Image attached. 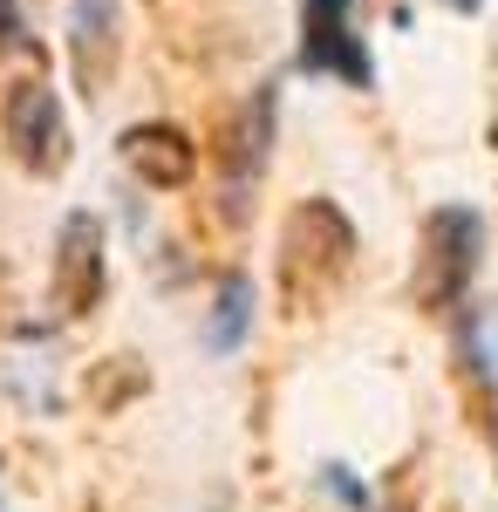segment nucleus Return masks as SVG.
Masks as SVG:
<instances>
[{
  "label": "nucleus",
  "instance_id": "obj_11",
  "mask_svg": "<svg viewBox=\"0 0 498 512\" xmlns=\"http://www.w3.org/2000/svg\"><path fill=\"white\" fill-rule=\"evenodd\" d=\"M458 362L471 369V376H485V390H498V308H485V301H464Z\"/></svg>",
  "mask_w": 498,
  "mask_h": 512
},
{
  "label": "nucleus",
  "instance_id": "obj_6",
  "mask_svg": "<svg viewBox=\"0 0 498 512\" xmlns=\"http://www.w3.org/2000/svg\"><path fill=\"white\" fill-rule=\"evenodd\" d=\"M301 69L307 76H342L348 89H369V48L348 21V0H307L301 7Z\"/></svg>",
  "mask_w": 498,
  "mask_h": 512
},
{
  "label": "nucleus",
  "instance_id": "obj_13",
  "mask_svg": "<svg viewBox=\"0 0 498 512\" xmlns=\"http://www.w3.org/2000/svg\"><path fill=\"white\" fill-rule=\"evenodd\" d=\"M328 485H335V499H342V506H362V485L348 478V465H328Z\"/></svg>",
  "mask_w": 498,
  "mask_h": 512
},
{
  "label": "nucleus",
  "instance_id": "obj_15",
  "mask_svg": "<svg viewBox=\"0 0 498 512\" xmlns=\"http://www.w3.org/2000/svg\"><path fill=\"white\" fill-rule=\"evenodd\" d=\"M376 512H410V506H403V499H396V506H376Z\"/></svg>",
  "mask_w": 498,
  "mask_h": 512
},
{
  "label": "nucleus",
  "instance_id": "obj_1",
  "mask_svg": "<svg viewBox=\"0 0 498 512\" xmlns=\"http://www.w3.org/2000/svg\"><path fill=\"white\" fill-rule=\"evenodd\" d=\"M355 267V226L335 198H301L287 219H280V260H273V287H280V308L301 321L314 315L342 274Z\"/></svg>",
  "mask_w": 498,
  "mask_h": 512
},
{
  "label": "nucleus",
  "instance_id": "obj_7",
  "mask_svg": "<svg viewBox=\"0 0 498 512\" xmlns=\"http://www.w3.org/2000/svg\"><path fill=\"white\" fill-rule=\"evenodd\" d=\"M116 158L130 164V178L151 185V192H185L198 178V144L178 123H130L116 137Z\"/></svg>",
  "mask_w": 498,
  "mask_h": 512
},
{
  "label": "nucleus",
  "instance_id": "obj_4",
  "mask_svg": "<svg viewBox=\"0 0 498 512\" xmlns=\"http://www.w3.org/2000/svg\"><path fill=\"white\" fill-rule=\"evenodd\" d=\"M55 308L69 321L96 315L103 308V294H110V233H103V219L96 212H62V226H55Z\"/></svg>",
  "mask_w": 498,
  "mask_h": 512
},
{
  "label": "nucleus",
  "instance_id": "obj_8",
  "mask_svg": "<svg viewBox=\"0 0 498 512\" xmlns=\"http://www.w3.org/2000/svg\"><path fill=\"white\" fill-rule=\"evenodd\" d=\"M123 55V0H69V62L82 96H103Z\"/></svg>",
  "mask_w": 498,
  "mask_h": 512
},
{
  "label": "nucleus",
  "instance_id": "obj_12",
  "mask_svg": "<svg viewBox=\"0 0 498 512\" xmlns=\"http://www.w3.org/2000/svg\"><path fill=\"white\" fill-rule=\"evenodd\" d=\"M0 55H41V41L28 35V14H21V0H0Z\"/></svg>",
  "mask_w": 498,
  "mask_h": 512
},
{
  "label": "nucleus",
  "instance_id": "obj_14",
  "mask_svg": "<svg viewBox=\"0 0 498 512\" xmlns=\"http://www.w3.org/2000/svg\"><path fill=\"white\" fill-rule=\"evenodd\" d=\"M451 14H485V0H444Z\"/></svg>",
  "mask_w": 498,
  "mask_h": 512
},
{
  "label": "nucleus",
  "instance_id": "obj_2",
  "mask_svg": "<svg viewBox=\"0 0 498 512\" xmlns=\"http://www.w3.org/2000/svg\"><path fill=\"white\" fill-rule=\"evenodd\" d=\"M478 267H485V212L478 205H437L417 233L410 301H417L423 315H451V308H464Z\"/></svg>",
  "mask_w": 498,
  "mask_h": 512
},
{
  "label": "nucleus",
  "instance_id": "obj_3",
  "mask_svg": "<svg viewBox=\"0 0 498 512\" xmlns=\"http://www.w3.org/2000/svg\"><path fill=\"white\" fill-rule=\"evenodd\" d=\"M0 137L21 158V171L55 178L69 164V110H62V96L48 82H7V96H0Z\"/></svg>",
  "mask_w": 498,
  "mask_h": 512
},
{
  "label": "nucleus",
  "instance_id": "obj_9",
  "mask_svg": "<svg viewBox=\"0 0 498 512\" xmlns=\"http://www.w3.org/2000/svg\"><path fill=\"white\" fill-rule=\"evenodd\" d=\"M253 301H260V287L246 274H226L219 280V294H212V315H205V349L212 355H232L246 342V328H253Z\"/></svg>",
  "mask_w": 498,
  "mask_h": 512
},
{
  "label": "nucleus",
  "instance_id": "obj_10",
  "mask_svg": "<svg viewBox=\"0 0 498 512\" xmlns=\"http://www.w3.org/2000/svg\"><path fill=\"white\" fill-rule=\"evenodd\" d=\"M144 390H151V369H144L137 355H103V362L89 369V383H82V396H89L103 417H116L123 403H137Z\"/></svg>",
  "mask_w": 498,
  "mask_h": 512
},
{
  "label": "nucleus",
  "instance_id": "obj_5",
  "mask_svg": "<svg viewBox=\"0 0 498 512\" xmlns=\"http://www.w3.org/2000/svg\"><path fill=\"white\" fill-rule=\"evenodd\" d=\"M273 117H280V89L260 82L239 110L226 117V137H219V171H226V219L239 226L246 212H253V185H260V171L273 158Z\"/></svg>",
  "mask_w": 498,
  "mask_h": 512
}]
</instances>
